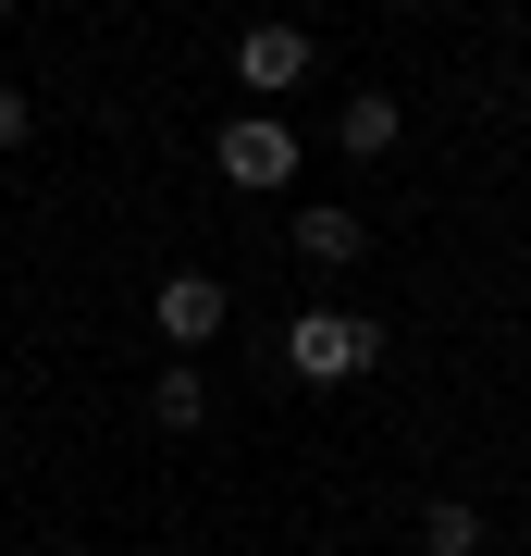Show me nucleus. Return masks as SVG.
<instances>
[{"instance_id":"obj_5","label":"nucleus","mask_w":531,"mask_h":556,"mask_svg":"<svg viewBox=\"0 0 531 556\" xmlns=\"http://www.w3.org/2000/svg\"><path fill=\"white\" fill-rule=\"evenodd\" d=\"M358 248H371V223H358L346 199H309V211H296V260H321V273H346Z\"/></svg>"},{"instance_id":"obj_4","label":"nucleus","mask_w":531,"mask_h":556,"mask_svg":"<svg viewBox=\"0 0 531 556\" xmlns=\"http://www.w3.org/2000/svg\"><path fill=\"white\" fill-rule=\"evenodd\" d=\"M149 309H161V334H174V346H211V334H223V309H236V298H223L211 273H161V298H149Z\"/></svg>"},{"instance_id":"obj_3","label":"nucleus","mask_w":531,"mask_h":556,"mask_svg":"<svg viewBox=\"0 0 531 556\" xmlns=\"http://www.w3.org/2000/svg\"><path fill=\"white\" fill-rule=\"evenodd\" d=\"M296 75H309V25H248L236 38V87L273 100V87H296Z\"/></svg>"},{"instance_id":"obj_10","label":"nucleus","mask_w":531,"mask_h":556,"mask_svg":"<svg viewBox=\"0 0 531 556\" xmlns=\"http://www.w3.org/2000/svg\"><path fill=\"white\" fill-rule=\"evenodd\" d=\"M0 13H13V0H0Z\"/></svg>"},{"instance_id":"obj_7","label":"nucleus","mask_w":531,"mask_h":556,"mask_svg":"<svg viewBox=\"0 0 531 556\" xmlns=\"http://www.w3.org/2000/svg\"><path fill=\"white\" fill-rule=\"evenodd\" d=\"M334 137H346V161H383V149H395V100H383V87H358V100L334 112Z\"/></svg>"},{"instance_id":"obj_1","label":"nucleus","mask_w":531,"mask_h":556,"mask_svg":"<svg viewBox=\"0 0 531 556\" xmlns=\"http://www.w3.org/2000/svg\"><path fill=\"white\" fill-rule=\"evenodd\" d=\"M383 358V321H358V309H296L285 321V371L296 383H358Z\"/></svg>"},{"instance_id":"obj_6","label":"nucleus","mask_w":531,"mask_h":556,"mask_svg":"<svg viewBox=\"0 0 531 556\" xmlns=\"http://www.w3.org/2000/svg\"><path fill=\"white\" fill-rule=\"evenodd\" d=\"M149 420H161V433H198V420H211V383H198V358H174V371L149 383Z\"/></svg>"},{"instance_id":"obj_8","label":"nucleus","mask_w":531,"mask_h":556,"mask_svg":"<svg viewBox=\"0 0 531 556\" xmlns=\"http://www.w3.org/2000/svg\"><path fill=\"white\" fill-rule=\"evenodd\" d=\"M420 544H433V556H470L482 544V507L470 495H433V507H420Z\"/></svg>"},{"instance_id":"obj_9","label":"nucleus","mask_w":531,"mask_h":556,"mask_svg":"<svg viewBox=\"0 0 531 556\" xmlns=\"http://www.w3.org/2000/svg\"><path fill=\"white\" fill-rule=\"evenodd\" d=\"M25 137V87H0V149H13Z\"/></svg>"},{"instance_id":"obj_2","label":"nucleus","mask_w":531,"mask_h":556,"mask_svg":"<svg viewBox=\"0 0 531 556\" xmlns=\"http://www.w3.org/2000/svg\"><path fill=\"white\" fill-rule=\"evenodd\" d=\"M211 161H223V186H296V124L236 112V124L211 137Z\"/></svg>"}]
</instances>
